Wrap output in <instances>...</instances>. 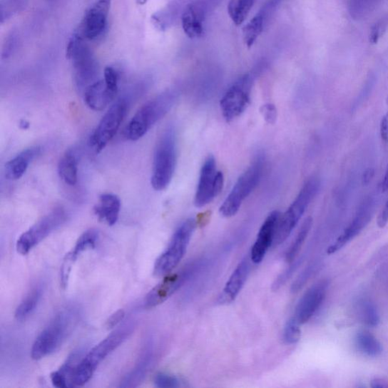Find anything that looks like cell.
<instances>
[{
    "label": "cell",
    "instance_id": "obj_38",
    "mask_svg": "<svg viewBox=\"0 0 388 388\" xmlns=\"http://www.w3.org/2000/svg\"><path fill=\"white\" fill-rule=\"evenodd\" d=\"M388 26V19L380 21L377 24H375L372 30L370 35V41L372 44H377L379 39L383 32L385 31L387 26Z\"/></svg>",
    "mask_w": 388,
    "mask_h": 388
},
{
    "label": "cell",
    "instance_id": "obj_32",
    "mask_svg": "<svg viewBox=\"0 0 388 388\" xmlns=\"http://www.w3.org/2000/svg\"><path fill=\"white\" fill-rule=\"evenodd\" d=\"M301 325L295 318H290L284 329L283 340L285 344L291 345L297 343L301 337Z\"/></svg>",
    "mask_w": 388,
    "mask_h": 388
},
{
    "label": "cell",
    "instance_id": "obj_44",
    "mask_svg": "<svg viewBox=\"0 0 388 388\" xmlns=\"http://www.w3.org/2000/svg\"><path fill=\"white\" fill-rule=\"evenodd\" d=\"M381 189L382 193H385L388 190V165L387 167L384 179L381 185Z\"/></svg>",
    "mask_w": 388,
    "mask_h": 388
},
{
    "label": "cell",
    "instance_id": "obj_30",
    "mask_svg": "<svg viewBox=\"0 0 388 388\" xmlns=\"http://www.w3.org/2000/svg\"><path fill=\"white\" fill-rule=\"evenodd\" d=\"M265 11H261L255 16L242 29V38L248 48H250L264 29Z\"/></svg>",
    "mask_w": 388,
    "mask_h": 388
},
{
    "label": "cell",
    "instance_id": "obj_34",
    "mask_svg": "<svg viewBox=\"0 0 388 388\" xmlns=\"http://www.w3.org/2000/svg\"><path fill=\"white\" fill-rule=\"evenodd\" d=\"M154 384L160 388H175L180 386V382L172 374L160 372L155 376Z\"/></svg>",
    "mask_w": 388,
    "mask_h": 388
},
{
    "label": "cell",
    "instance_id": "obj_45",
    "mask_svg": "<svg viewBox=\"0 0 388 388\" xmlns=\"http://www.w3.org/2000/svg\"><path fill=\"white\" fill-rule=\"evenodd\" d=\"M372 387L373 388H382L386 387L387 384L381 379H374L372 382Z\"/></svg>",
    "mask_w": 388,
    "mask_h": 388
},
{
    "label": "cell",
    "instance_id": "obj_35",
    "mask_svg": "<svg viewBox=\"0 0 388 388\" xmlns=\"http://www.w3.org/2000/svg\"><path fill=\"white\" fill-rule=\"evenodd\" d=\"M300 264V260L295 261V262H294L292 264H290L288 268L277 277L276 280L272 285V290L275 291L280 289L289 280V278L293 275L298 268Z\"/></svg>",
    "mask_w": 388,
    "mask_h": 388
},
{
    "label": "cell",
    "instance_id": "obj_48",
    "mask_svg": "<svg viewBox=\"0 0 388 388\" xmlns=\"http://www.w3.org/2000/svg\"><path fill=\"white\" fill-rule=\"evenodd\" d=\"M387 116V118H388V113L385 115Z\"/></svg>",
    "mask_w": 388,
    "mask_h": 388
},
{
    "label": "cell",
    "instance_id": "obj_46",
    "mask_svg": "<svg viewBox=\"0 0 388 388\" xmlns=\"http://www.w3.org/2000/svg\"><path fill=\"white\" fill-rule=\"evenodd\" d=\"M148 0H137V2L139 5H143L147 3Z\"/></svg>",
    "mask_w": 388,
    "mask_h": 388
},
{
    "label": "cell",
    "instance_id": "obj_5",
    "mask_svg": "<svg viewBox=\"0 0 388 388\" xmlns=\"http://www.w3.org/2000/svg\"><path fill=\"white\" fill-rule=\"evenodd\" d=\"M66 56L74 67L77 87L80 90H86L96 81L99 66L80 32L73 34L68 41Z\"/></svg>",
    "mask_w": 388,
    "mask_h": 388
},
{
    "label": "cell",
    "instance_id": "obj_9",
    "mask_svg": "<svg viewBox=\"0 0 388 388\" xmlns=\"http://www.w3.org/2000/svg\"><path fill=\"white\" fill-rule=\"evenodd\" d=\"M68 220L64 209L58 208L44 215L18 239L16 250L21 255L28 254L34 247L50 236Z\"/></svg>",
    "mask_w": 388,
    "mask_h": 388
},
{
    "label": "cell",
    "instance_id": "obj_15",
    "mask_svg": "<svg viewBox=\"0 0 388 388\" xmlns=\"http://www.w3.org/2000/svg\"><path fill=\"white\" fill-rule=\"evenodd\" d=\"M281 213L272 212L263 223L256 241L251 249L250 260L255 264L260 263L265 257L267 252L274 244L277 228L280 220Z\"/></svg>",
    "mask_w": 388,
    "mask_h": 388
},
{
    "label": "cell",
    "instance_id": "obj_14",
    "mask_svg": "<svg viewBox=\"0 0 388 388\" xmlns=\"http://www.w3.org/2000/svg\"><path fill=\"white\" fill-rule=\"evenodd\" d=\"M112 0H96V3L85 15L80 33L87 40H95L101 36L107 26Z\"/></svg>",
    "mask_w": 388,
    "mask_h": 388
},
{
    "label": "cell",
    "instance_id": "obj_12",
    "mask_svg": "<svg viewBox=\"0 0 388 388\" xmlns=\"http://www.w3.org/2000/svg\"><path fill=\"white\" fill-rule=\"evenodd\" d=\"M224 186V175L217 171L215 158L210 155L202 166L194 203L198 208L210 203L220 195Z\"/></svg>",
    "mask_w": 388,
    "mask_h": 388
},
{
    "label": "cell",
    "instance_id": "obj_39",
    "mask_svg": "<svg viewBox=\"0 0 388 388\" xmlns=\"http://www.w3.org/2000/svg\"><path fill=\"white\" fill-rule=\"evenodd\" d=\"M126 317V312L123 310H119L114 312L111 317L106 322V326L108 330L114 329L121 322L124 320Z\"/></svg>",
    "mask_w": 388,
    "mask_h": 388
},
{
    "label": "cell",
    "instance_id": "obj_6",
    "mask_svg": "<svg viewBox=\"0 0 388 388\" xmlns=\"http://www.w3.org/2000/svg\"><path fill=\"white\" fill-rule=\"evenodd\" d=\"M320 188V180L317 177L310 178L302 186L295 201L287 210L281 215L274 241L280 245L289 238L306 212L312 200L317 195Z\"/></svg>",
    "mask_w": 388,
    "mask_h": 388
},
{
    "label": "cell",
    "instance_id": "obj_33",
    "mask_svg": "<svg viewBox=\"0 0 388 388\" xmlns=\"http://www.w3.org/2000/svg\"><path fill=\"white\" fill-rule=\"evenodd\" d=\"M361 311L364 322L372 327L378 325L379 323V314L372 302L369 301L362 302Z\"/></svg>",
    "mask_w": 388,
    "mask_h": 388
},
{
    "label": "cell",
    "instance_id": "obj_20",
    "mask_svg": "<svg viewBox=\"0 0 388 388\" xmlns=\"http://www.w3.org/2000/svg\"><path fill=\"white\" fill-rule=\"evenodd\" d=\"M116 95L104 80L96 81L84 91V102L92 111L101 112L115 100Z\"/></svg>",
    "mask_w": 388,
    "mask_h": 388
},
{
    "label": "cell",
    "instance_id": "obj_27",
    "mask_svg": "<svg viewBox=\"0 0 388 388\" xmlns=\"http://www.w3.org/2000/svg\"><path fill=\"white\" fill-rule=\"evenodd\" d=\"M42 296L41 286L32 289L26 297L20 302L16 310L15 317L18 321L26 320L38 307Z\"/></svg>",
    "mask_w": 388,
    "mask_h": 388
},
{
    "label": "cell",
    "instance_id": "obj_19",
    "mask_svg": "<svg viewBox=\"0 0 388 388\" xmlns=\"http://www.w3.org/2000/svg\"><path fill=\"white\" fill-rule=\"evenodd\" d=\"M372 215V205L370 201L363 203L359 209L354 220L347 227L344 233L340 236L334 245H332L327 252L333 254L344 247L349 241L354 239L361 230L371 220Z\"/></svg>",
    "mask_w": 388,
    "mask_h": 388
},
{
    "label": "cell",
    "instance_id": "obj_1",
    "mask_svg": "<svg viewBox=\"0 0 388 388\" xmlns=\"http://www.w3.org/2000/svg\"><path fill=\"white\" fill-rule=\"evenodd\" d=\"M79 320L80 312L76 307L59 311L36 338L31 349L32 359L39 360L54 353L76 329Z\"/></svg>",
    "mask_w": 388,
    "mask_h": 388
},
{
    "label": "cell",
    "instance_id": "obj_31",
    "mask_svg": "<svg viewBox=\"0 0 388 388\" xmlns=\"http://www.w3.org/2000/svg\"><path fill=\"white\" fill-rule=\"evenodd\" d=\"M312 222V217H308L305 222L302 225L295 240L293 241L292 244H291L286 252L285 258L287 262L295 261L310 232Z\"/></svg>",
    "mask_w": 388,
    "mask_h": 388
},
{
    "label": "cell",
    "instance_id": "obj_11",
    "mask_svg": "<svg viewBox=\"0 0 388 388\" xmlns=\"http://www.w3.org/2000/svg\"><path fill=\"white\" fill-rule=\"evenodd\" d=\"M253 77L247 74L239 78L223 96L220 106L224 118L230 121L244 113L251 99Z\"/></svg>",
    "mask_w": 388,
    "mask_h": 388
},
{
    "label": "cell",
    "instance_id": "obj_28",
    "mask_svg": "<svg viewBox=\"0 0 388 388\" xmlns=\"http://www.w3.org/2000/svg\"><path fill=\"white\" fill-rule=\"evenodd\" d=\"M256 0H230L228 12L236 26L245 22Z\"/></svg>",
    "mask_w": 388,
    "mask_h": 388
},
{
    "label": "cell",
    "instance_id": "obj_21",
    "mask_svg": "<svg viewBox=\"0 0 388 388\" xmlns=\"http://www.w3.org/2000/svg\"><path fill=\"white\" fill-rule=\"evenodd\" d=\"M204 6L200 3L188 4L182 14V28L190 39H197L203 34Z\"/></svg>",
    "mask_w": 388,
    "mask_h": 388
},
{
    "label": "cell",
    "instance_id": "obj_40",
    "mask_svg": "<svg viewBox=\"0 0 388 388\" xmlns=\"http://www.w3.org/2000/svg\"><path fill=\"white\" fill-rule=\"evenodd\" d=\"M262 113L265 119L270 123H274L277 116V111L275 106L266 104L262 106Z\"/></svg>",
    "mask_w": 388,
    "mask_h": 388
},
{
    "label": "cell",
    "instance_id": "obj_3",
    "mask_svg": "<svg viewBox=\"0 0 388 388\" xmlns=\"http://www.w3.org/2000/svg\"><path fill=\"white\" fill-rule=\"evenodd\" d=\"M177 98L176 92L167 91L146 103L130 120L124 131L125 137L131 141L142 138L171 111Z\"/></svg>",
    "mask_w": 388,
    "mask_h": 388
},
{
    "label": "cell",
    "instance_id": "obj_36",
    "mask_svg": "<svg viewBox=\"0 0 388 388\" xmlns=\"http://www.w3.org/2000/svg\"><path fill=\"white\" fill-rule=\"evenodd\" d=\"M104 81L108 88L115 93L118 91V74L113 67H106L104 70Z\"/></svg>",
    "mask_w": 388,
    "mask_h": 388
},
{
    "label": "cell",
    "instance_id": "obj_22",
    "mask_svg": "<svg viewBox=\"0 0 388 388\" xmlns=\"http://www.w3.org/2000/svg\"><path fill=\"white\" fill-rule=\"evenodd\" d=\"M41 152V147L35 146L19 153L6 164L5 177L10 180L20 179L26 174L31 162L40 155Z\"/></svg>",
    "mask_w": 388,
    "mask_h": 388
},
{
    "label": "cell",
    "instance_id": "obj_13",
    "mask_svg": "<svg viewBox=\"0 0 388 388\" xmlns=\"http://www.w3.org/2000/svg\"><path fill=\"white\" fill-rule=\"evenodd\" d=\"M195 265L187 266L175 273H170L163 280L155 286L145 298V307L151 309L162 305L171 297L188 280Z\"/></svg>",
    "mask_w": 388,
    "mask_h": 388
},
{
    "label": "cell",
    "instance_id": "obj_29",
    "mask_svg": "<svg viewBox=\"0 0 388 388\" xmlns=\"http://www.w3.org/2000/svg\"><path fill=\"white\" fill-rule=\"evenodd\" d=\"M356 345L362 354L372 357L379 356L383 350L377 338L368 332H361L357 334Z\"/></svg>",
    "mask_w": 388,
    "mask_h": 388
},
{
    "label": "cell",
    "instance_id": "obj_41",
    "mask_svg": "<svg viewBox=\"0 0 388 388\" xmlns=\"http://www.w3.org/2000/svg\"><path fill=\"white\" fill-rule=\"evenodd\" d=\"M377 223L380 228H384L388 223V200L378 217Z\"/></svg>",
    "mask_w": 388,
    "mask_h": 388
},
{
    "label": "cell",
    "instance_id": "obj_42",
    "mask_svg": "<svg viewBox=\"0 0 388 388\" xmlns=\"http://www.w3.org/2000/svg\"><path fill=\"white\" fill-rule=\"evenodd\" d=\"M380 136L382 140L387 143H388V118L384 116L380 123Z\"/></svg>",
    "mask_w": 388,
    "mask_h": 388
},
{
    "label": "cell",
    "instance_id": "obj_37",
    "mask_svg": "<svg viewBox=\"0 0 388 388\" xmlns=\"http://www.w3.org/2000/svg\"><path fill=\"white\" fill-rule=\"evenodd\" d=\"M314 266H309L307 269L303 271L299 277L296 279L292 287H291V291L293 293H297L303 286L307 282L308 279L310 277L313 272Z\"/></svg>",
    "mask_w": 388,
    "mask_h": 388
},
{
    "label": "cell",
    "instance_id": "obj_26",
    "mask_svg": "<svg viewBox=\"0 0 388 388\" xmlns=\"http://www.w3.org/2000/svg\"><path fill=\"white\" fill-rule=\"evenodd\" d=\"M77 355L72 354L66 361L63 366L58 370L53 372L51 374V379L54 387L58 388L73 387V379L79 362H77Z\"/></svg>",
    "mask_w": 388,
    "mask_h": 388
},
{
    "label": "cell",
    "instance_id": "obj_7",
    "mask_svg": "<svg viewBox=\"0 0 388 388\" xmlns=\"http://www.w3.org/2000/svg\"><path fill=\"white\" fill-rule=\"evenodd\" d=\"M196 227V220L189 218L178 228L168 246L154 264L155 276H165L176 268L185 257Z\"/></svg>",
    "mask_w": 388,
    "mask_h": 388
},
{
    "label": "cell",
    "instance_id": "obj_47",
    "mask_svg": "<svg viewBox=\"0 0 388 388\" xmlns=\"http://www.w3.org/2000/svg\"><path fill=\"white\" fill-rule=\"evenodd\" d=\"M386 102H387V104L388 105V96L387 97Z\"/></svg>",
    "mask_w": 388,
    "mask_h": 388
},
{
    "label": "cell",
    "instance_id": "obj_8",
    "mask_svg": "<svg viewBox=\"0 0 388 388\" xmlns=\"http://www.w3.org/2000/svg\"><path fill=\"white\" fill-rule=\"evenodd\" d=\"M265 168V159L259 154L256 159L239 178L233 190L230 191L220 208V213L225 218L235 215L241 205L256 188L262 177Z\"/></svg>",
    "mask_w": 388,
    "mask_h": 388
},
{
    "label": "cell",
    "instance_id": "obj_10",
    "mask_svg": "<svg viewBox=\"0 0 388 388\" xmlns=\"http://www.w3.org/2000/svg\"><path fill=\"white\" fill-rule=\"evenodd\" d=\"M128 102L119 99L108 109L90 138V145L96 153L102 152L116 136L126 118Z\"/></svg>",
    "mask_w": 388,
    "mask_h": 388
},
{
    "label": "cell",
    "instance_id": "obj_23",
    "mask_svg": "<svg viewBox=\"0 0 388 388\" xmlns=\"http://www.w3.org/2000/svg\"><path fill=\"white\" fill-rule=\"evenodd\" d=\"M153 351L151 345L145 347L135 367L120 382V387H138L146 378L152 366Z\"/></svg>",
    "mask_w": 388,
    "mask_h": 388
},
{
    "label": "cell",
    "instance_id": "obj_4",
    "mask_svg": "<svg viewBox=\"0 0 388 388\" xmlns=\"http://www.w3.org/2000/svg\"><path fill=\"white\" fill-rule=\"evenodd\" d=\"M176 163V133L173 127H168L162 133L155 149L151 177L154 190H163L171 183Z\"/></svg>",
    "mask_w": 388,
    "mask_h": 388
},
{
    "label": "cell",
    "instance_id": "obj_16",
    "mask_svg": "<svg viewBox=\"0 0 388 388\" xmlns=\"http://www.w3.org/2000/svg\"><path fill=\"white\" fill-rule=\"evenodd\" d=\"M98 238V232L89 229L79 237L75 247L66 255L60 268V284L63 289L68 285L73 265L83 252L95 247Z\"/></svg>",
    "mask_w": 388,
    "mask_h": 388
},
{
    "label": "cell",
    "instance_id": "obj_43",
    "mask_svg": "<svg viewBox=\"0 0 388 388\" xmlns=\"http://www.w3.org/2000/svg\"><path fill=\"white\" fill-rule=\"evenodd\" d=\"M374 176V169L372 168H369L363 173L362 176V185L363 186H368Z\"/></svg>",
    "mask_w": 388,
    "mask_h": 388
},
{
    "label": "cell",
    "instance_id": "obj_24",
    "mask_svg": "<svg viewBox=\"0 0 388 388\" xmlns=\"http://www.w3.org/2000/svg\"><path fill=\"white\" fill-rule=\"evenodd\" d=\"M94 214L108 226L116 224L121 211V200L113 193H104L94 206Z\"/></svg>",
    "mask_w": 388,
    "mask_h": 388
},
{
    "label": "cell",
    "instance_id": "obj_2",
    "mask_svg": "<svg viewBox=\"0 0 388 388\" xmlns=\"http://www.w3.org/2000/svg\"><path fill=\"white\" fill-rule=\"evenodd\" d=\"M135 322L128 321L120 325L101 342L95 346L78 364L73 383L74 386L87 384L100 364L123 344L135 330Z\"/></svg>",
    "mask_w": 388,
    "mask_h": 388
},
{
    "label": "cell",
    "instance_id": "obj_17",
    "mask_svg": "<svg viewBox=\"0 0 388 388\" xmlns=\"http://www.w3.org/2000/svg\"><path fill=\"white\" fill-rule=\"evenodd\" d=\"M327 286V282H320L311 287L302 297L294 315L300 325L309 322L319 310L325 298Z\"/></svg>",
    "mask_w": 388,
    "mask_h": 388
},
{
    "label": "cell",
    "instance_id": "obj_18",
    "mask_svg": "<svg viewBox=\"0 0 388 388\" xmlns=\"http://www.w3.org/2000/svg\"><path fill=\"white\" fill-rule=\"evenodd\" d=\"M250 259L245 258L236 267L232 275L230 276L222 293L218 297V305H228L235 300L242 288L244 287L250 275Z\"/></svg>",
    "mask_w": 388,
    "mask_h": 388
},
{
    "label": "cell",
    "instance_id": "obj_25",
    "mask_svg": "<svg viewBox=\"0 0 388 388\" xmlns=\"http://www.w3.org/2000/svg\"><path fill=\"white\" fill-rule=\"evenodd\" d=\"M58 173L61 179L69 186H75L78 180V161L77 156L71 150L67 151L58 165Z\"/></svg>",
    "mask_w": 388,
    "mask_h": 388
}]
</instances>
